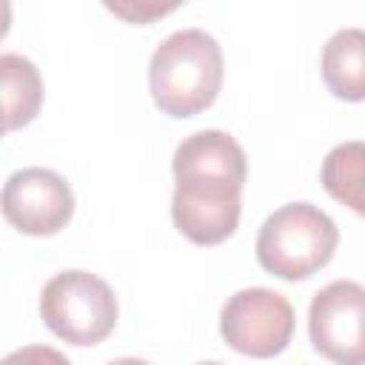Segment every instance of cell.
<instances>
[{
    "label": "cell",
    "mask_w": 365,
    "mask_h": 365,
    "mask_svg": "<svg viewBox=\"0 0 365 365\" xmlns=\"http://www.w3.org/2000/svg\"><path fill=\"white\" fill-rule=\"evenodd\" d=\"M174 197L171 220L194 245H220L228 240L242 214V185L248 160L242 145L217 128L185 137L171 160Z\"/></svg>",
    "instance_id": "obj_1"
},
{
    "label": "cell",
    "mask_w": 365,
    "mask_h": 365,
    "mask_svg": "<svg viewBox=\"0 0 365 365\" xmlns=\"http://www.w3.org/2000/svg\"><path fill=\"white\" fill-rule=\"evenodd\" d=\"M154 106L168 117H194L214 106L222 88V48L202 29L168 34L148 60Z\"/></svg>",
    "instance_id": "obj_2"
},
{
    "label": "cell",
    "mask_w": 365,
    "mask_h": 365,
    "mask_svg": "<svg viewBox=\"0 0 365 365\" xmlns=\"http://www.w3.org/2000/svg\"><path fill=\"white\" fill-rule=\"evenodd\" d=\"M336 242V222L322 208L311 202H288L259 225L257 259L268 274L297 282L325 268Z\"/></svg>",
    "instance_id": "obj_3"
},
{
    "label": "cell",
    "mask_w": 365,
    "mask_h": 365,
    "mask_svg": "<svg viewBox=\"0 0 365 365\" xmlns=\"http://www.w3.org/2000/svg\"><path fill=\"white\" fill-rule=\"evenodd\" d=\"M40 317L68 345H97L117 325V297L97 274L68 268L43 285Z\"/></svg>",
    "instance_id": "obj_4"
},
{
    "label": "cell",
    "mask_w": 365,
    "mask_h": 365,
    "mask_svg": "<svg viewBox=\"0 0 365 365\" xmlns=\"http://www.w3.org/2000/svg\"><path fill=\"white\" fill-rule=\"evenodd\" d=\"M220 334L237 354L271 359L294 336V308L271 288H242L222 305Z\"/></svg>",
    "instance_id": "obj_5"
},
{
    "label": "cell",
    "mask_w": 365,
    "mask_h": 365,
    "mask_svg": "<svg viewBox=\"0 0 365 365\" xmlns=\"http://www.w3.org/2000/svg\"><path fill=\"white\" fill-rule=\"evenodd\" d=\"M311 345L334 365H365V288L334 279L308 305Z\"/></svg>",
    "instance_id": "obj_6"
},
{
    "label": "cell",
    "mask_w": 365,
    "mask_h": 365,
    "mask_svg": "<svg viewBox=\"0 0 365 365\" xmlns=\"http://www.w3.org/2000/svg\"><path fill=\"white\" fill-rule=\"evenodd\" d=\"M74 214L71 185L51 168H20L3 185V217L29 237H51L68 225Z\"/></svg>",
    "instance_id": "obj_7"
},
{
    "label": "cell",
    "mask_w": 365,
    "mask_h": 365,
    "mask_svg": "<svg viewBox=\"0 0 365 365\" xmlns=\"http://www.w3.org/2000/svg\"><path fill=\"white\" fill-rule=\"evenodd\" d=\"M322 80L348 103L365 100V29H339L322 48Z\"/></svg>",
    "instance_id": "obj_8"
},
{
    "label": "cell",
    "mask_w": 365,
    "mask_h": 365,
    "mask_svg": "<svg viewBox=\"0 0 365 365\" xmlns=\"http://www.w3.org/2000/svg\"><path fill=\"white\" fill-rule=\"evenodd\" d=\"M0 88H3V128L14 131L29 125L43 103V80L37 66L23 54L6 51L0 57Z\"/></svg>",
    "instance_id": "obj_9"
},
{
    "label": "cell",
    "mask_w": 365,
    "mask_h": 365,
    "mask_svg": "<svg viewBox=\"0 0 365 365\" xmlns=\"http://www.w3.org/2000/svg\"><path fill=\"white\" fill-rule=\"evenodd\" d=\"M319 180L336 202L365 217V140L334 145L322 160Z\"/></svg>",
    "instance_id": "obj_10"
},
{
    "label": "cell",
    "mask_w": 365,
    "mask_h": 365,
    "mask_svg": "<svg viewBox=\"0 0 365 365\" xmlns=\"http://www.w3.org/2000/svg\"><path fill=\"white\" fill-rule=\"evenodd\" d=\"M106 9L128 23H137V26H148L154 17H163L168 11L177 9V3H106Z\"/></svg>",
    "instance_id": "obj_11"
},
{
    "label": "cell",
    "mask_w": 365,
    "mask_h": 365,
    "mask_svg": "<svg viewBox=\"0 0 365 365\" xmlns=\"http://www.w3.org/2000/svg\"><path fill=\"white\" fill-rule=\"evenodd\" d=\"M0 365H71L57 348L48 345H23L11 351Z\"/></svg>",
    "instance_id": "obj_12"
},
{
    "label": "cell",
    "mask_w": 365,
    "mask_h": 365,
    "mask_svg": "<svg viewBox=\"0 0 365 365\" xmlns=\"http://www.w3.org/2000/svg\"><path fill=\"white\" fill-rule=\"evenodd\" d=\"M106 365H151V362L137 359V356H120V359H111V362H106Z\"/></svg>",
    "instance_id": "obj_13"
},
{
    "label": "cell",
    "mask_w": 365,
    "mask_h": 365,
    "mask_svg": "<svg viewBox=\"0 0 365 365\" xmlns=\"http://www.w3.org/2000/svg\"><path fill=\"white\" fill-rule=\"evenodd\" d=\"M197 365H225V362H217V359H208V362H197Z\"/></svg>",
    "instance_id": "obj_14"
}]
</instances>
